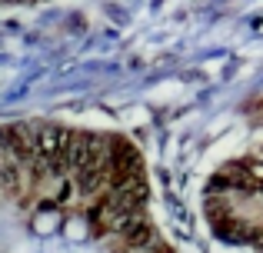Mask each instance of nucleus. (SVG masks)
Listing matches in <instances>:
<instances>
[{
  "mask_svg": "<svg viewBox=\"0 0 263 253\" xmlns=\"http://www.w3.org/2000/svg\"><path fill=\"white\" fill-rule=\"evenodd\" d=\"M0 253H174L137 150L110 133L0 130Z\"/></svg>",
  "mask_w": 263,
  "mask_h": 253,
  "instance_id": "f257e3e1",
  "label": "nucleus"
}]
</instances>
